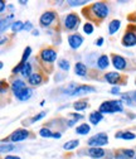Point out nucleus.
I'll use <instances>...</instances> for the list:
<instances>
[{"instance_id": "5", "label": "nucleus", "mask_w": 136, "mask_h": 159, "mask_svg": "<svg viewBox=\"0 0 136 159\" xmlns=\"http://www.w3.org/2000/svg\"><path fill=\"white\" fill-rule=\"evenodd\" d=\"M68 43H69V46H71L73 49H77V48H80L81 44L83 43V38H82L80 34L69 35V37H68Z\"/></svg>"}, {"instance_id": "41", "label": "nucleus", "mask_w": 136, "mask_h": 159, "mask_svg": "<svg viewBox=\"0 0 136 159\" xmlns=\"http://www.w3.org/2000/svg\"><path fill=\"white\" fill-rule=\"evenodd\" d=\"M122 100H124V101L130 102V98H129V96H126V95H124V96H122Z\"/></svg>"}, {"instance_id": "40", "label": "nucleus", "mask_w": 136, "mask_h": 159, "mask_svg": "<svg viewBox=\"0 0 136 159\" xmlns=\"http://www.w3.org/2000/svg\"><path fill=\"white\" fill-rule=\"evenodd\" d=\"M5 159H20V158H19V157H14V155H7Z\"/></svg>"}, {"instance_id": "15", "label": "nucleus", "mask_w": 136, "mask_h": 159, "mask_svg": "<svg viewBox=\"0 0 136 159\" xmlns=\"http://www.w3.org/2000/svg\"><path fill=\"white\" fill-rule=\"evenodd\" d=\"M106 81L108 82V84H116V82H117L119 81V80H120V75L119 73H116V72H108L106 76Z\"/></svg>"}, {"instance_id": "19", "label": "nucleus", "mask_w": 136, "mask_h": 159, "mask_svg": "<svg viewBox=\"0 0 136 159\" xmlns=\"http://www.w3.org/2000/svg\"><path fill=\"white\" fill-rule=\"evenodd\" d=\"M119 28H120V20L115 19V20H112V22L110 23V25H108V32H110V34L116 33V32L119 30Z\"/></svg>"}, {"instance_id": "8", "label": "nucleus", "mask_w": 136, "mask_h": 159, "mask_svg": "<svg viewBox=\"0 0 136 159\" xmlns=\"http://www.w3.org/2000/svg\"><path fill=\"white\" fill-rule=\"evenodd\" d=\"M41 56L43 58V61H46V62H53L57 58V53L53 49H43Z\"/></svg>"}, {"instance_id": "23", "label": "nucleus", "mask_w": 136, "mask_h": 159, "mask_svg": "<svg viewBox=\"0 0 136 159\" xmlns=\"http://www.w3.org/2000/svg\"><path fill=\"white\" fill-rule=\"evenodd\" d=\"M111 105H112V109H113V111H115V112H116V111L121 112V111L124 110V105H122V102H121V101L113 100V101H111Z\"/></svg>"}, {"instance_id": "16", "label": "nucleus", "mask_w": 136, "mask_h": 159, "mask_svg": "<svg viewBox=\"0 0 136 159\" xmlns=\"http://www.w3.org/2000/svg\"><path fill=\"white\" fill-rule=\"evenodd\" d=\"M24 89H25V84H24L23 81H20V80H16V81H14L13 85H11V90H13L14 93L22 91V90H24Z\"/></svg>"}, {"instance_id": "37", "label": "nucleus", "mask_w": 136, "mask_h": 159, "mask_svg": "<svg viewBox=\"0 0 136 159\" xmlns=\"http://www.w3.org/2000/svg\"><path fill=\"white\" fill-rule=\"evenodd\" d=\"M24 29H27V30H30V29H32V23L27 22V23L24 24Z\"/></svg>"}, {"instance_id": "22", "label": "nucleus", "mask_w": 136, "mask_h": 159, "mask_svg": "<svg viewBox=\"0 0 136 159\" xmlns=\"http://www.w3.org/2000/svg\"><path fill=\"white\" fill-rule=\"evenodd\" d=\"M116 138H121V139H125V140H132V139H135V134L132 133H117L116 134Z\"/></svg>"}, {"instance_id": "3", "label": "nucleus", "mask_w": 136, "mask_h": 159, "mask_svg": "<svg viewBox=\"0 0 136 159\" xmlns=\"http://www.w3.org/2000/svg\"><path fill=\"white\" fill-rule=\"evenodd\" d=\"M64 24H66V28L72 30V29H76L77 25L80 24V18L77 16L76 14H68L66 16V20H64Z\"/></svg>"}, {"instance_id": "17", "label": "nucleus", "mask_w": 136, "mask_h": 159, "mask_svg": "<svg viewBox=\"0 0 136 159\" xmlns=\"http://www.w3.org/2000/svg\"><path fill=\"white\" fill-rule=\"evenodd\" d=\"M108 63H110V61H108V57L107 56H101L99 58V61H97V65H99V68L100 70L107 68L108 67Z\"/></svg>"}, {"instance_id": "30", "label": "nucleus", "mask_w": 136, "mask_h": 159, "mask_svg": "<svg viewBox=\"0 0 136 159\" xmlns=\"http://www.w3.org/2000/svg\"><path fill=\"white\" fill-rule=\"evenodd\" d=\"M39 134H41L43 138H50V136H53V133H52L49 129H42V130L39 131Z\"/></svg>"}, {"instance_id": "4", "label": "nucleus", "mask_w": 136, "mask_h": 159, "mask_svg": "<svg viewBox=\"0 0 136 159\" xmlns=\"http://www.w3.org/2000/svg\"><path fill=\"white\" fill-rule=\"evenodd\" d=\"M29 136V131L28 130H25V129H19V130H16V131H14L10 136H9V139L11 142H22V140H24V139H27Z\"/></svg>"}, {"instance_id": "24", "label": "nucleus", "mask_w": 136, "mask_h": 159, "mask_svg": "<svg viewBox=\"0 0 136 159\" xmlns=\"http://www.w3.org/2000/svg\"><path fill=\"white\" fill-rule=\"evenodd\" d=\"M78 144H80L78 140H71V142H67V143L63 145V148H64L66 150H73L74 148L78 147Z\"/></svg>"}, {"instance_id": "1", "label": "nucleus", "mask_w": 136, "mask_h": 159, "mask_svg": "<svg viewBox=\"0 0 136 159\" xmlns=\"http://www.w3.org/2000/svg\"><path fill=\"white\" fill-rule=\"evenodd\" d=\"M107 142H108V138H107V135L106 134H103V133H100V134H97V135H94V136H92L90 140H88V145H91V147H101V145H105V144H107Z\"/></svg>"}, {"instance_id": "20", "label": "nucleus", "mask_w": 136, "mask_h": 159, "mask_svg": "<svg viewBox=\"0 0 136 159\" xmlns=\"http://www.w3.org/2000/svg\"><path fill=\"white\" fill-rule=\"evenodd\" d=\"M90 130H91L90 125H87V124H82V125H80L78 128L76 129V133H77V134H81V135H86V134L90 133Z\"/></svg>"}, {"instance_id": "32", "label": "nucleus", "mask_w": 136, "mask_h": 159, "mask_svg": "<svg viewBox=\"0 0 136 159\" xmlns=\"http://www.w3.org/2000/svg\"><path fill=\"white\" fill-rule=\"evenodd\" d=\"M30 52H32V48H30V47H27V49L24 51V54H23V59H22V63H24V62L27 61V59H28V57H29Z\"/></svg>"}, {"instance_id": "12", "label": "nucleus", "mask_w": 136, "mask_h": 159, "mask_svg": "<svg viewBox=\"0 0 136 159\" xmlns=\"http://www.w3.org/2000/svg\"><path fill=\"white\" fill-rule=\"evenodd\" d=\"M96 90L93 89V87H91V86H80V87H77L76 89V91L72 93L73 96H76V95H83V93H88V92H94Z\"/></svg>"}, {"instance_id": "31", "label": "nucleus", "mask_w": 136, "mask_h": 159, "mask_svg": "<svg viewBox=\"0 0 136 159\" xmlns=\"http://www.w3.org/2000/svg\"><path fill=\"white\" fill-rule=\"evenodd\" d=\"M2 150L3 153H5V152H11V150H14V145L13 144H7V145H2Z\"/></svg>"}, {"instance_id": "13", "label": "nucleus", "mask_w": 136, "mask_h": 159, "mask_svg": "<svg viewBox=\"0 0 136 159\" xmlns=\"http://www.w3.org/2000/svg\"><path fill=\"white\" fill-rule=\"evenodd\" d=\"M103 119V116H102V114L100 112V111H93L91 115H90V121H91V124H93V125H97L101 120Z\"/></svg>"}, {"instance_id": "33", "label": "nucleus", "mask_w": 136, "mask_h": 159, "mask_svg": "<svg viewBox=\"0 0 136 159\" xmlns=\"http://www.w3.org/2000/svg\"><path fill=\"white\" fill-rule=\"evenodd\" d=\"M83 30H85V33H87V34H91V33L93 32V27H92L91 24H86V25L83 27Z\"/></svg>"}, {"instance_id": "9", "label": "nucleus", "mask_w": 136, "mask_h": 159, "mask_svg": "<svg viewBox=\"0 0 136 159\" xmlns=\"http://www.w3.org/2000/svg\"><path fill=\"white\" fill-rule=\"evenodd\" d=\"M32 93H33V91H32L30 89H27V87H25L24 90L19 91V92H16V93H14V95H15V97L18 98V100L25 101V100H28V98H30Z\"/></svg>"}, {"instance_id": "14", "label": "nucleus", "mask_w": 136, "mask_h": 159, "mask_svg": "<svg viewBox=\"0 0 136 159\" xmlns=\"http://www.w3.org/2000/svg\"><path fill=\"white\" fill-rule=\"evenodd\" d=\"M100 112H101V114H111V112H115V111H113V109H112L111 101L102 102V104H101V106H100Z\"/></svg>"}, {"instance_id": "27", "label": "nucleus", "mask_w": 136, "mask_h": 159, "mask_svg": "<svg viewBox=\"0 0 136 159\" xmlns=\"http://www.w3.org/2000/svg\"><path fill=\"white\" fill-rule=\"evenodd\" d=\"M22 29H24V24L22 23V22H14L13 24H11V30L13 32H19V30H22Z\"/></svg>"}, {"instance_id": "34", "label": "nucleus", "mask_w": 136, "mask_h": 159, "mask_svg": "<svg viewBox=\"0 0 136 159\" xmlns=\"http://www.w3.org/2000/svg\"><path fill=\"white\" fill-rule=\"evenodd\" d=\"M43 116H46V111H42L41 114L35 115V116H34V119H33V121H38V120H41V119H42Z\"/></svg>"}, {"instance_id": "7", "label": "nucleus", "mask_w": 136, "mask_h": 159, "mask_svg": "<svg viewBox=\"0 0 136 159\" xmlns=\"http://www.w3.org/2000/svg\"><path fill=\"white\" fill-rule=\"evenodd\" d=\"M122 43L126 47H132L136 44V34L134 32H126V34L122 38Z\"/></svg>"}, {"instance_id": "44", "label": "nucleus", "mask_w": 136, "mask_h": 159, "mask_svg": "<svg viewBox=\"0 0 136 159\" xmlns=\"http://www.w3.org/2000/svg\"><path fill=\"white\" fill-rule=\"evenodd\" d=\"M135 96H136V93H135Z\"/></svg>"}, {"instance_id": "38", "label": "nucleus", "mask_w": 136, "mask_h": 159, "mask_svg": "<svg viewBox=\"0 0 136 159\" xmlns=\"http://www.w3.org/2000/svg\"><path fill=\"white\" fill-rule=\"evenodd\" d=\"M111 92H112V93H119V92H120V89H119V87H113V89L111 90Z\"/></svg>"}, {"instance_id": "21", "label": "nucleus", "mask_w": 136, "mask_h": 159, "mask_svg": "<svg viewBox=\"0 0 136 159\" xmlns=\"http://www.w3.org/2000/svg\"><path fill=\"white\" fill-rule=\"evenodd\" d=\"M42 82V77H41V75H38V73H34V75H32L30 77H29V84L30 85H39Z\"/></svg>"}, {"instance_id": "25", "label": "nucleus", "mask_w": 136, "mask_h": 159, "mask_svg": "<svg viewBox=\"0 0 136 159\" xmlns=\"http://www.w3.org/2000/svg\"><path fill=\"white\" fill-rule=\"evenodd\" d=\"M22 75L24 77H30L32 76V66L29 63H24V66L22 68Z\"/></svg>"}, {"instance_id": "11", "label": "nucleus", "mask_w": 136, "mask_h": 159, "mask_svg": "<svg viewBox=\"0 0 136 159\" xmlns=\"http://www.w3.org/2000/svg\"><path fill=\"white\" fill-rule=\"evenodd\" d=\"M88 154L92 158H94V159H100V158H102L105 155V150L101 149V148H99V147H94V148H91L88 150Z\"/></svg>"}, {"instance_id": "28", "label": "nucleus", "mask_w": 136, "mask_h": 159, "mask_svg": "<svg viewBox=\"0 0 136 159\" xmlns=\"http://www.w3.org/2000/svg\"><path fill=\"white\" fill-rule=\"evenodd\" d=\"M58 66H59L62 70H64V71L69 70V63H68V61H66V59H61V61L58 62Z\"/></svg>"}, {"instance_id": "6", "label": "nucleus", "mask_w": 136, "mask_h": 159, "mask_svg": "<svg viewBox=\"0 0 136 159\" xmlns=\"http://www.w3.org/2000/svg\"><path fill=\"white\" fill-rule=\"evenodd\" d=\"M55 19V13L54 11H47L41 16V24L43 27H48L52 24V22Z\"/></svg>"}, {"instance_id": "18", "label": "nucleus", "mask_w": 136, "mask_h": 159, "mask_svg": "<svg viewBox=\"0 0 136 159\" xmlns=\"http://www.w3.org/2000/svg\"><path fill=\"white\" fill-rule=\"evenodd\" d=\"M74 72L78 75V76L83 77V76H86V73H87V67H86L83 63H77V65H76V68H74Z\"/></svg>"}, {"instance_id": "39", "label": "nucleus", "mask_w": 136, "mask_h": 159, "mask_svg": "<svg viewBox=\"0 0 136 159\" xmlns=\"http://www.w3.org/2000/svg\"><path fill=\"white\" fill-rule=\"evenodd\" d=\"M4 9H5V3H4V2H2V3H0V10L4 11Z\"/></svg>"}, {"instance_id": "42", "label": "nucleus", "mask_w": 136, "mask_h": 159, "mask_svg": "<svg viewBox=\"0 0 136 159\" xmlns=\"http://www.w3.org/2000/svg\"><path fill=\"white\" fill-rule=\"evenodd\" d=\"M102 43H103V39H102V38H101V39H99V41L96 42V44H97V46H101Z\"/></svg>"}, {"instance_id": "10", "label": "nucleus", "mask_w": 136, "mask_h": 159, "mask_svg": "<svg viewBox=\"0 0 136 159\" xmlns=\"http://www.w3.org/2000/svg\"><path fill=\"white\" fill-rule=\"evenodd\" d=\"M112 63H113L115 68H117V70H124L126 67V61H125V59L121 56H113Z\"/></svg>"}, {"instance_id": "29", "label": "nucleus", "mask_w": 136, "mask_h": 159, "mask_svg": "<svg viewBox=\"0 0 136 159\" xmlns=\"http://www.w3.org/2000/svg\"><path fill=\"white\" fill-rule=\"evenodd\" d=\"M13 19V15H10V16H8V19H3L2 20V32H4L5 30V28H8L7 25H9V22Z\"/></svg>"}, {"instance_id": "45", "label": "nucleus", "mask_w": 136, "mask_h": 159, "mask_svg": "<svg viewBox=\"0 0 136 159\" xmlns=\"http://www.w3.org/2000/svg\"><path fill=\"white\" fill-rule=\"evenodd\" d=\"M135 159H136V158H135Z\"/></svg>"}, {"instance_id": "35", "label": "nucleus", "mask_w": 136, "mask_h": 159, "mask_svg": "<svg viewBox=\"0 0 136 159\" xmlns=\"http://www.w3.org/2000/svg\"><path fill=\"white\" fill-rule=\"evenodd\" d=\"M68 4L69 5H72V7H76V5H83V4H87V2H68Z\"/></svg>"}, {"instance_id": "36", "label": "nucleus", "mask_w": 136, "mask_h": 159, "mask_svg": "<svg viewBox=\"0 0 136 159\" xmlns=\"http://www.w3.org/2000/svg\"><path fill=\"white\" fill-rule=\"evenodd\" d=\"M124 154H125L126 157H129V158H132V157L135 155L134 150H124Z\"/></svg>"}, {"instance_id": "2", "label": "nucleus", "mask_w": 136, "mask_h": 159, "mask_svg": "<svg viewBox=\"0 0 136 159\" xmlns=\"http://www.w3.org/2000/svg\"><path fill=\"white\" fill-rule=\"evenodd\" d=\"M92 11L94 13L96 16L103 19V18H106L108 15V7L106 4H103V3H96L92 7Z\"/></svg>"}, {"instance_id": "26", "label": "nucleus", "mask_w": 136, "mask_h": 159, "mask_svg": "<svg viewBox=\"0 0 136 159\" xmlns=\"http://www.w3.org/2000/svg\"><path fill=\"white\" fill-rule=\"evenodd\" d=\"M73 107H74V110H77V111L85 110V109L87 107V102H86V101H77V102H74Z\"/></svg>"}, {"instance_id": "43", "label": "nucleus", "mask_w": 136, "mask_h": 159, "mask_svg": "<svg viewBox=\"0 0 136 159\" xmlns=\"http://www.w3.org/2000/svg\"><path fill=\"white\" fill-rule=\"evenodd\" d=\"M53 138L59 139V138H61V134H59V133H55V134H53Z\"/></svg>"}]
</instances>
